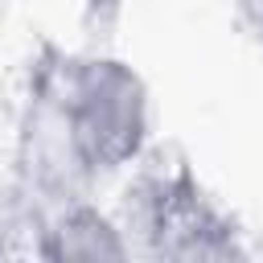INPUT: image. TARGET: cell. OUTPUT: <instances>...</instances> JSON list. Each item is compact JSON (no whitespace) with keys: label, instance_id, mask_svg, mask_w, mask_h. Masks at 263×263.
I'll use <instances>...</instances> for the list:
<instances>
[{"label":"cell","instance_id":"3","mask_svg":"<svg viewBox=\"0 0 263 263\" xmlns=\"http://www.w3.org/2000/svg\"><path fill=\"white\" fill-rule=\"evenodd\" d=\"M45 255L49 259H123L127 242L103 214L74 205L53 222V230H45Z\"/></svg>","mask_w":263,"mask_h":263},{"label":"cell","instance_id":"2","mask_svg":"<svg viewBox=\"0 0 263 263\" xmlns=\"http://www.w3.org/2000/svg\"><path fill=\"white\" fill-rule=\"evenodd\" d=\"M144 234L156 238L160 255L173 259H222L238 255L230 226L218 218V210L197 193L189 177H164L148 189L140 210Z\"/></svg>","mask_w":263,"mask_h":263},{"label":"cell","instance_id":"4","mask_svg":"<svg viewBox=\"0 0 263 263\" xmlns=\"http://www.w3.org/2000/svg\"><path fill=\"white\" fill-rule=\"evenodd\" d=\"M255 12H259V25H263V0H255Z\"/></svg>","mask_w":263,"mask_h":263},{"label":"cell","instance_id":"1","mask_svg":"<svg viewBox=\"0 0 263 263\" xmlns=\"http://www.w3.org/2000/svg\"><path fill=\"white\" fill-rule=\"evenodd\" d=\"M58 123L70 156L86 173H111L140 156L148 140V90L115 58L78 62L62 86Z\"/></svg>","mask_w":263,"mask_h":263}]
</instances>
